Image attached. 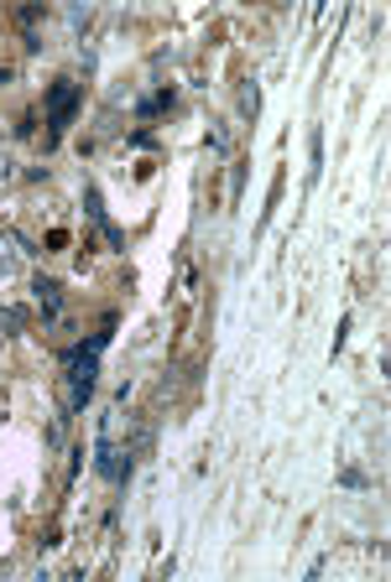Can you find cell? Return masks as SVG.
Returning a JSON list of instances; mask_svg holds the SVG:
<instances>
[{
    "mask_svg": "<svg viewBox=\"0 0 391 582\" xmlns=\"http://www.w3.org/2000/svg\"><path fill=\"white\" fill-rule=\"evenodd\" d=\"M105 344H110V327L69 354V406H74V411L95 396V374H99V354H105Z\"/></svg>",
    "mask_w": 391,
    "mask_h": 582,
    "instance_id": "obj_1",
    "label": "cell"
},
{
    "mask_svg": "<svg viewBox=\"0 0 391 582\" xmlns=\"http://www.w3.org/2000/svg\"><path fill=\"white\" fill-rule=\"evenodd\" d=\"M74 104H78V84L58 78V84H52V136H63V125L74 120Z\"/></svg>",
    "mask_w": 391,
    "mask_h": 582,
    "instance_id": "obj_2",
    "label": "cell"
}]
</instances>
